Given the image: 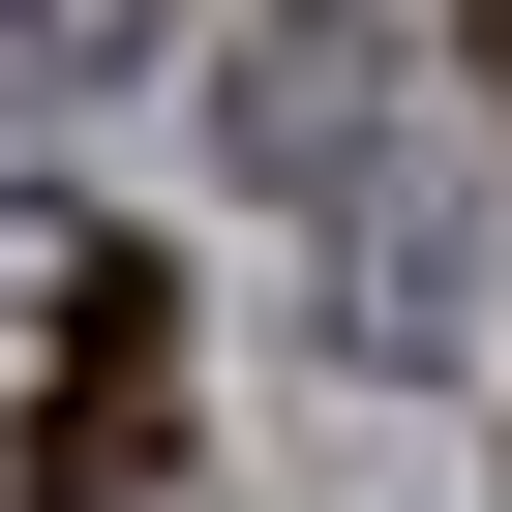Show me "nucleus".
<instances>
[{
	"label": "nucleus",
	"instance_id": "obj_1",
	"mask_svg": "<svg viewBox=\"0 0 512 512\" xmlns=\"http://www.w3.org/2000/svg\"><path fill=\"white\" fill-rule=\"evenodd\" d=\"M0 452H31L61 512L181 452V272L121 211H61V181H0Z\"/></svg>",
	"mask_w": 512,
	"mask_h": 512
},
{
	"label": "nucleus",
	"instance_id": "obj_2",
	"mask_svg": "<svg viewBox=\"0 0 512 512\" xmlns=\"http://www.w3.org/2000/svg\"><path fill=\"white\" fill-rule=\"evenodd\" d=\"M0 512H61V482H31V452H0Z\"/></svg>",
	"mask_w": 512,
	"mask_h": 512
},
{
	"label": "nucleus",
	"instance_id": "obj_3",
	"mask_svg": "<svg viewBox=\"0 0 512 512\" xmlns=\"http://www.w3.org/2000/svg\"><path fill=\"white\" fill-rule=\"evenodd\" d=\"M482 61H512V0H482Z\"/></svg>",
	"mask_w": 512,
	"mask_h": 512
}]
</instances>
